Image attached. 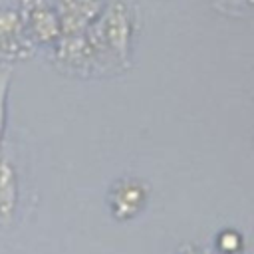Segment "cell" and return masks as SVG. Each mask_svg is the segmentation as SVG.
I'll list each match as a JSON object with an SVG mask.
<instances>
[{
	"label": "cell",
	"mask_w": 254,
	"mask_h": 254,
	"mask_svg": "<svg viewBox=\"0 0 254 254\" xmlns=\"http://www.w3.org/2000/svg\"><path fill=\"white\" fill-rule=\"evenodd\" d=\"M133 36L135 8L131 0H109L103 4L99 16L85 30L99 73H107L113 67L125 69L129 65Z\"/></svg>",
	"instance_id": "1"
},
{
	"label": "cell",
	"mask_w": 254,
	"mask_h": 254,
	"mask_svg": "<svg viewBox=\"0 0 254 254\" xmlns=\"http://www.w3.org/2000/svg\"><path fill=\"white\" fill-rule=\"evenodd\" d=\"M18 204V173L8 149H0V222L10 224Z\"/></svg>",
	"instance_id": "6"
},
{
	"label": "cell",
	"mask_w": 254,
	"mask_h": 254,
	"mask_svg": "<svg viewBox=\"0 0 254 254\" xmlns=\"http://www.w3.org/2000/svg\"><path fill=\"white\" fill-rule=\"evenodd\" d=\"M10 69L0 73V143H2V135H4V127H6V105H8V89H10Z\"/></svg>",
	"instance_id": "7"
},
{
	"label": "cell",
	"mask_w": 254,
	"mask_h": 254,
	"mask_svg": "<svg viewBox=\"0 0 254 254\" xmlns=\"http://www.w3.org/2000/svg\"><path fill=\"white\" fill-rule=\"evenodd\" d=\"M34 44L24 32L20 12L0 6V58L2 60H26L32 56Z\"/></svg>",
	"instance_id": "3"
},
{
	"label": "cell",
	"mask_w": 254,
	"mask_h": 254,
	"mask_svg": "<svg viewBox=\"0 0 254 254\" xmlns=\"http://www.w3.org/2000/svg\"><path fill=\"white\" fill-rule=\"evenodd\" d=\"M20 18L32 44H56L62 36L56 6L48 0H20Z\"/></svg>",
	"instance_id": "2"
},
{
	"label": "cell",
	"mask_w": 254,
	"mask_h": 254,
	"mask_svg": "<svg viewBox=\"0 0 254 254\" xmlns=\"http://www.w3.org/2000/svg\"><path fill=\"white\" fill-rule=\"evenodd\" d=\"M218 246H220V250H224V252H232L234 248L240 246V236H238L236 232H224V234H220V238H218Z\"/></svg>",
	"instance_id": "8"
},
{
	"label": "cell",
	"mask_w": 254,
	"mask_h": 254,
	"mask_svg": "<svg viewBox=\"0 0 254 254\" xmlns=\"http://www.w3.org/2000/svg\"><path fill=\"white\" fill-rule=\"evenodd\" d=\"M103 8L101 0H56L62 36L83 34Z\"/></svg>",
	"instance_id": "4"
},
{
	"label": "cell",
	"mask_w": 254,
	"mask_h": 254,
	"mask_svg": "<svg viewBox=\"0 0 254 254\" xmlns=\"http://www.w3.org/2000/svg\"><path fill=\"white\" fill-rule=\"evenodd\" d=\"M147 200V187L137 179L119 181L109 192V206L115 218L127 220L137 216Z\"/></svg>",
	"instance_id": "5"
}]
</instances>
